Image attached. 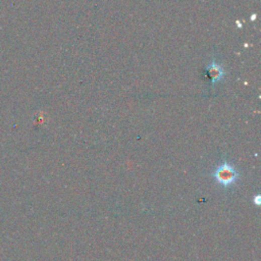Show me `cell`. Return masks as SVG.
<instances>
[{
    "label": "cell",
    "mask_w": 261,
    "mask_h": 261,
    "mask_svg": "<svg viewBox=\"0 0 261 261\" xmlns=\"http://www.w3.org/2000/svg\"><path fill=\"white\" fill-rule=\"evenodd\" d=\"M213 178L219 185L227 188L237 183L240 178V173L231 163L223 162L216 167L213 172Z\"/></svg>",
    "instance_id": "6da1fadb"
},
{
    "label": "cell",
    "mask_w": 261,
    "mask_h": 261,
    "mask_svg": "<svg viewBox=\"0 0 261 261\" xmlns=\"http://www.w3.org/2000/svg\"><path fill=\"white\" fill-rule=\"evenodd\" d=\"M206 71L207 76L210 78L212 84L220 82L223 79V77H225V70H223L222 67L215 61H212L207 65Z\"/></svg>",
    "instance_id": "7a4b0ae2"
}]
</instances>
